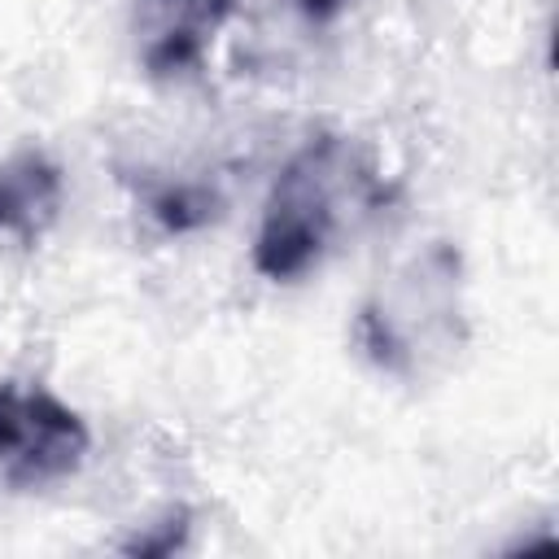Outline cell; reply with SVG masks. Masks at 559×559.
<instances>
[{"label": "cell", "instance_id": "cell-1", "mask_svg": "<svg viewBox=\"0 0 559 559\" xmlns=\"http://www.w3.org/2000/svg\"><path fill=\"white\" fill-rule=\"evenodd\" d=\"M384 197L376 170L345 135H314L275 179L253 240L258 275L284 284L323 262L354 210Z\"/></svg>", "mask_w": 559, "mask_h": 559}, {"label": "cell", "instance_id": "cell-2", "mask_svg": "<svg viewBox=\"0 0 559 559\" xmlns=\"http://www.w3.org/2000/svg\"><path fill=\"white\" fill-rule=\"evenodd\" d=\"M459 253L432 245L358 314V341L384 371H411L428 345H445L459 314Z\"/></svg>", "mask_w": 559, "mask_h": 559}, {"label": "cell", "instance_id": "cell-3", "mask_svg": "<svg viewBox=\"0 0 559 559\" xmlns=\"http://www.w3.org/2000/svg\"><path fill=\"white\" fill-rule=\"evenodd\" d=\"M92 432L74 406L39 384L0 380V476L13 489H44L83 467Z\"/></svg>", "mask_w": 559, "mask_h": 559}, {"label": "cell", "instance_id": "cell-4", "mask_svg": "<svg viewBox=\"0 0 559 559\" xmlns=\"http://www.w3.org/2000/svg\"><path fill=\"white\" fill-rule=\"evenodd\" d=\"M236 0H135V26L144 35L148 74L192 70L214 31L231 17Z\"/></svg>", "mask_w": 559, "mask_h": 559}, {"label": "cell", "instance_id": "cell-5", "mask_svg": "<svg viewBox=\"0 0 559 559\" xmlns=\"http://www.w3.org/2000/svg\"><path fill=\"white\" fill-rule=\"evenodd\" d=\"M61 210V170L39 148H22L0 162V231L35 245Z\"/></svg>", "mask_w": 559, "mask_h": 559}, {"label": "cell", "instance_id": "cell-6", "mask_svg": "<svg viewBox=\"0 0 559 559\" xmlns=\"http://www.w3.org/2000/svg\"><path fill=\"white\" fill-rule=\"evenodd\" d=\"M148 210H153V218L166 227V231H197V227H205V223H214L218 218V201H214V192L210 188H201V183H170V188H162L153 201H148Z\"/></svg>", "mask_w": 559, "mask_h": 559}, {"label": "cell", "instance_id": "cell-7", "mask_svg": "<svg viewBox=\"0 0 559 559\" xmlns=\"http://www.w3.org/2000/svg\"><path fill=\"white\" fill-rule=\"evenodd\" d=\"M188 528H192V515L179 507V511H166L144 533H135L131 542H122V550L127 555H140V559H166V555H175L188 542Z\"/></svg>", "mask_w": 559, "mask_h": 559}, {"label": "cell", "instance_id": "cell-8", "mask_svg": "<svg viewBox=\"0 0 559 559\" xmlns=\"http://www.w3.org/2000/svg\"><path fill=\"white\" fill-rule=\"evenodd\" d=\"M349 0H297V9L310 17V22H332Z\"/></svg>", "mask_w": 559, "mask_h": 559}]
</instances>
